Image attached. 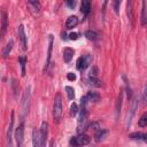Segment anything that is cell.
I'll list each match as a JSON object with an SVG mask.
<instances>
[{"label":"cell","mask_w":147,"mask_h":147,"mask_svg":"<svg viewBox=\"0 0 147 147\" xmlns=\"http://www.w3.org/2000/svg\"><path fill=\"white\" fill-rule=\"evenodd\" d=\"M17 33H18V39L22 44V48L25 51L28 48V39H26V34H25V31H24V26L21 24L18 26V30H17Z\"/></svg>","instance_id":"9"},{"label":"cell","mask_w":147,"mask_h":147,"mask_svg":"<svg viewBox=\"0 0 147 147\" xmlns=\"http://www.w3.org/2000/svg\"><path fill=\"white\" fill-rule=\"evenodd\" d=\"M67 77H68V79H69V80H75V79H76V75H75V74H72V72H69Z\"/></svg>","instance_id":"37"},{"label":"cell","mask_w":147,"mask_h":147,"mask_svg":"<svg viewBox=\"0 0 147 147\" xmlns=\"http://www.w3.org/2000/svg\"><path fill=\"white\" fill-rule=\"evenodd\" d=\"M32 145L34 147L40 146V134L38 133L37 129H33V131H32Z\"/></svg>","instance_id":"17"},{"label":"cell","mask_w":147,"mask_h":147,"mask_svg":"<svg viewBox=\"0 0 147 147\" xmlns=\"http://www.w3.org/2000/svg\"><path fill=\"white\" fill-rule=\"evenodd\" d=\"M78 24V17L77 16H69L67 18V22H65V29L70 30V29H74L76 28Z\"/></svg>","instance_id":"12"},{"label":"cell","mask_w":147,"mask_h":147,"mask_svg":"<svg viewBox=\"0 0 147 147\" xmlns=\"http://www.w3.org/2000/svg\"><path fill=\"white\" fill-rule=\"evenodd\" d=\"M141 101H142V106H146V105H147V83H146L145 88H144V93H142V99H141Z\"/></svg>","instance_id":"31"},{"label":"cell","mask_w":147,"mask_h":147,"mask_svg":"<svg viewBox=\"0 0 147 147\" xmlns=\"http://www.w3.org/2000/svg\"><path fill=\"white\" fill-rule=\"evenodd\" d=\"M18 61H20V64H21V75L22 76H25V64H26V57L25 56H21L20 59H18Z\"/></svg>","instance_id":"23"},{"label":"cell","mask_w":147,"mask_h":147,"mask_svg":"<svg viewBox=\"0 0 147 147\" xmlns=\"http://www.w3.org/2000/svg\"><path fill=\"white\" fill-rule=\"evenodd\" d=\"M86 96H87V99H88L90 101H92V102H98V101L100 100V95H99L96 92H93V91H90Z\"/></svg>","instance_id":"20"},{"label":"cell","mask_w":147,"mask_h":147,"mask_svg":"<svg viewBox=\"0 0 147 147\" xmlns=\"http://www.w3.org/2000/svg\"><path fill=\"white\" fill-rule=\"evenodd\" d=\"M23 134H24V123L22 121L15 131V140H16V145L18 147L23 145Z\"/></svg>","instance_id":"8"},{"label":"cell","mask_w":147,"mask_h":147,"mask_svg":"<svg viewBox=\"0 0 147 147\" xmlns=\"http://www.w3.org/2000/svg\"><path fill=\"white\" fill-rule=\"evenodd\" d=\"M90 76L91 77H98V68L96 67H92V69L90 71Z\"/></svg>","instance_id":"34"},{"label":"cell","mask_w":147,"mask_h":147,"mask_svg":"<svg viewBox=\"0 0 147 147\" xmlns=\"http://www.w3.org/2000/svg\"><path fill=\"white\" fill-rule=\"evenodd\" d=\"M88 82L92 86H95V87H101L102 86V82L98 78V77H88Z\"/></svg>","instance_id":"21"},{"label":"cell","mask_w":147,"mask_h":147,"mask_svg":"<svg viewBox=\"0 0 147 147\" xmlns=\"http://www.w3.org/2000/svg\"><path fill=\"white\" fill-rule=\"evenodd\" d=\"M69 37H70V39H71V40H77V39H78V33L72 32V33H70V34H69Z\"/></svg>","instance_id":"36"},{"label":"cell","mask_w":147,"mask_h":147,"mask_svg":"<svg viewBox=\"0 0 147 147\" xmlns=\"http://www.w3.org/2000/svg\"><path fill=\"white\" fill-rule=\"evenodd\" d=\"M122 99H123V91H119V94H118V102H117V108H116V113H117V115H118V114H119V111H121Z\"/></svg>","instance_id":"28"},{"label":"cell","mask_w":147,"mask_h":147,"mask_svg":"<svg viewBox=\"0 0 147 147\" xmlns=\"http://www.w3.org/2000/svg\"><path fill=\"white\" fill-rule=\"evenodd\" d=\"M91 63H92V55L85 54V55L80 56V57L77 60V69L80 70V71H83V70H85Z\"/></svg>","instance_id":"4"},{"label":"cell","mask_w":147,"mask_h":147,"mask_svg":"<svg viewBox=\"0 0 147 147\" xmlns=\"http://www.w3.org/2000/svg\"><path fill=\"white\" fill-rule=\"evenodd\" d=\"M142 140H144L145 142H147V133H144V134H142Z\"/></svg>","instance_id":"40"},{"label":"cell","mask_w":147,"mask_h":147,"mask_svg":"<svg viewBox=\"0 0 147 147\" xmlns=\"http://www.w3.org/2000/svg\"><path fill=\"white\" fill-rule=\"evenodd\" d=\"M65 92L68 94V98L71 100L75 98V90L71 87V86H65Z\"/></svg>","instance_id":"26"},{"label":"cell","mask_w":147,"mask_h":147,"mask_svg":"<svg viewBox=\"0 0 147 147\" xmlns=\"http://www.w3.org/2000/svg\"><path fill=\"white\" fill-rule=\"evenodd\" d=\"M91 127H92V129H93V130H94L95 132H96L98 130H100V126H99V124H98L96 122H94V123H92V124H91Z\"/></svg>","instance_id":"35"},{"label":"cell","mask_w":147,"mask_h":147,"mask_svg":"<svg viewBox=\"0 0 147 147\" xmlns=\"http://www.w3.org/2000/svg\"><path fill=\"white\" fill-rule=\"evenodd\" d=\"M141 24H147V7H146V0H142V8H141Z\"/></svg>","instance_id":"18"},{"label":"cell","mask_w":147,"mask_h":147,"mask_svg":"<svg viewBox=\"0 0 147 147\" xmlns=\"http://www.w3.org/2000/svg\"><path fill=\"white\" fill-rule=\"evenodd\" d=\"M65 3L70 9H74L76 6V0H65Z\"/></svg>","instance_id":"32"},{"label":"cell","mask_w":147,"mask_h":147,"mask_svg":"<svg viewBox=\"0 0 147 147\" xmlns=\"http://www.w3.org/2000/svg\"><path fill=\"white\" fill-rule=\"evenodd\" d=\"M85 37L88 39V40H92V41H95L99 39V33L94 30H87L85 32Z\"/></svg>","instance_id":"19"},{"label":"cell","mask_w":147,"mask_h":147,"mask_svg":"<svg viewBox=\"0 0 147 147\" xmlns=\"http://www.w3.org/2000/svg\"><path fill=\"white\" fill-rule=\"evenodd\" d=\"M86 121H87V111H86V108L83 107L80 113H79V117H78V132L82 133L83 130H85L86 127Z\"/></svg>","instance_id":"5"},{"label":"cell","mask_w":147,"mask_h":147,"mask_svg":"<svg viewBox=\"0 0 147 147\" xmlns=\"http://www.w3.org/2000/svg\"><path fill=\"white\" fill-rule=\"evenodd\" d=\"M107 1H108V0H103V7H102V10H103V14H105V10H106V6H107Z\"/></svg>","instance_id":"39"},{"label":"cell","mask_w":147,"mask_h":147,"mask_svg":"<svg viewBox=\"0 0 147 147\" xmlns=\"http://www.w3.org/2000/svg\"><path fill=\"white\" fill-rule=\"evenodd\" d=\"M47 137H48V123L47 122H42L41 123V127H40V146L41 147L46 146Z\"/></svg>","instance_id":"7"},{"label":"cell","mask_w":147,"mask_h":147,"mask_svg":"<svg viewBox=\"0 0 147 147\" xmlns=\"http://www.w3.org/2000/svg\"><path fill=\"white\" fill-rule=\"evenodd\" d=\"M13 127H14V111H11L9 126H8V130H7V142H8V146L13 145Z\"/></svg>","instance_id":"10"},{"label":"cell","mask_w":147,"mask_h":147,"mask_svg":"<svg viewBox=\"0 0 147 147\" xmlns=\"http://www.w3.org/2000/svg\"><path fill=\"white\" fill-rule=\"evenodd\" d=\"M74 54H75V51L70 47H65L63 49V61L65 63H69L71 61V59L74 57Z\"/></svg>","instance_id":"11"},{"label":"cell","mask_w":147,"mask_h":147,"mask_svg":"<svg viewBox=\"0 0 147 147\" xmlns=\"http://www.w3.org/2000/svg\"><path fill=\"white\" fill-rule=\"evenodd\" d=\"M91 141V138L84 133H80L79 136L77 137H72L70 139V145L71 146H84V145H87L90 144Z\"/></svg>","instance_id":"3"},{"label":"cell","mask_w":147,"mask_h":147,"mask_svg":"<svg viewBox=\"0 0 147 147\" xmlns=\"http://www.w3.org/2000/svg\"><path fill=\"white\" fill-rule=\"evenodd\" d=\"M62 115V96L61 93H56L53 103V118L54 122H59Z\"/></svg>","instance_id":"1"},{"label":"cell","mask_w":147,"mask_h":147,"mask_svg":"<svg viewBox=\"0 0 147 147\" xmlns=\"http://www.w3.org/2000/svg\"><path fill=\"white\" fill-rule=\"evenodd\" d=\"M142 134H144V133H141V132H133V133H131L129 137H130L131 139H136V140H142Z\"/></svg>","instance_id":"30"},{"label":"cell","mask_w":147,"mask_h":147,"mask_svg":"<svg viewBox=\"0 0 147 147\" xmlns=\"http://www.w3.org/2000/svg\"><path fill=\"white\" fill-rule=\"evenodd\" d=\"M53 41H54V37L53 34L48 36V51H47V57H46V62H45V67H44V72L47 71L49 63H51V56H52V49H53Z\"/></svg>","instance_id":"6"},{"label":"cell","mask_w":147,"mask_h":147,"mask_svg":"<svg viewBox=\"0 0 147 147\" xmlns=\"http://www.w3.org/2000/svg\"><path fill=\"white\" fill-rule=\"evenodd\" d=\"M121 2L122 0H113V8H114V11L116 14L119 13V6H121Z\"/></svg>","instance_id":"27"},{"label":"cell","mask_w":147,"mask_h":147,"mask_svg":"<svg viewBox=\"0 0 147 147\" xmlns=\"http://www.w3.org/2000/svg\"><path fill=\"white\" fill-rule=\"evenodd\" d=\"M31 5H33L36 8H37V10H40V3H39V0H28Z\"/></svg>","instance_id":"33"},{"label":"cell","mask_w":147,"mask_h":147,"mask_svg":"<svg viewBox=\"0 0 147 147\" xmlns=\"http://www.w3.org/2000/svg\"><path fill=\"white\" fill-rule=\"evenodd\" d=\"M77 113H78V106H77V103L74 102V103L70 106V115H71V116H76Z\"/></svg>","instance_id":"29"},{"label":"cell","mask_w":147,"mask_h":147,"mask_svg":"<svg viewBox=\"0 0 147 147\" xmlns=\"http://www.w3.org/2000/svg\"><path fill=\"white\" fill-rule=\"evenodd\" d=\"M126 14L131 22V25H133V0H127L126 2Z\"/></svg>","instance_id":"13"},{"label":"cell","mask_w":147,"mask_h":147,"mask_svg":"<svg viewBox=\"0 0 147 147\" xmlns=\"http://www.w3.org/2000/svg\"><path fill=\"white\" fill-rule=\"evenodd\" d=\"M106 133H107V131H105V130H98L96 131V134H95V139H96V141H101L103 138H105V136H106Z\"/></svg>","instance_id":"25"},{"label":"cell","mask_w":147,"mask_h":147,"mask_svg":"<svg viewBox=\"0 0 147 147\" xmlns=\"http://www.w3.org/2000/svg\"><path fill=\"white\" fill-rule=\"evenodd\" d=\"M13 46H14V40H9L7 44H6V46L3 47V49H2V56L6 59V57H8V55L10 54V52H11V49H13Z\"/></svg>","instance_id":"16"},{"label":"cell","mask_w":147,"mask_h":147,"mask_svg":"<svg viewBox=\"0 0 147 147\" xmlns=\"http://www.w3.org/2000/svg\"><path fill=\"white\" fill-rule=\"evenodd\" d=\"M30 99H31V86L29 85L22 96V102H21V107H22V115L23 117H25V115L29 111V107H30Z\"/></svg>","instance_id":"2"},{"label":"cell","mask_w":147,"mask_h":147,"mask_svg":"<svg viewBox=\"0 0 147 147\" xmlns=\"http://www.w3.org/2000/svg\"><path fill=\"white\" fill-rule=\"evenodd\" d=\"M138 125H139L140 127H145V126H147V113L142 114V116H141L140 119L138 121Z\"/></svg>","instance_id":"24"},{"label":"cell","mask_w":147,"mask_h":147,"mask_svg":"<svg viewBox=\"0 0 147 147\" xmlns=\"http://www.w3.org/2000/svg\"><path fill=\"white\" fill-rule=\"evenodd\" d=\"M1 16H2V18H1V37H3L6 33V30H7V25H8V16H7L6 11H2Z\"/></svg>","instance_id":"14"},{"label":"cell","mask_w":147,"mask_h":147,"mask_svg":"<svg viewBox=\"0 0 147 147\" xmlns=\"http://www.w3.org/2000/svg\"><path fill=\"white\" fill-rule=\"evenodd\" d=\"M138 101H139V96H138V95H136V96H134V99H133V101H132V106H131L130 121H131V118H132V116H133V114H134V111H136V108H137V106H138Z\"/></svg>","instance_id":"22"},{"label":"cell","mask_w":147,"mask_h":147,"mask_svg":"<svg viewBox=\"0 0 147 147\" xmlns=\"http://www.w3.org/2000/svg\"><path fill=\"white\" fill-rule=\"evenodd\" d=\"M87 96H83L82 99H80V105L83 106V107H85V105H86V102H87Z\"/></svg>","instance_id":"38"},{"label":"cell","mask_w":147,"mask_h":147,"mask_svg":"<svg viewBox=\"0 0 147 147\" xmlns=\"http://www.w3.org/2000/svg\"><path fill=\"white\" fill-rule=\"evenodd\" d=\"M91 10V2L90 0H82V6H80V11L84 16H87Z\"/></svg>","instance_id":"15"}]
</instances>
